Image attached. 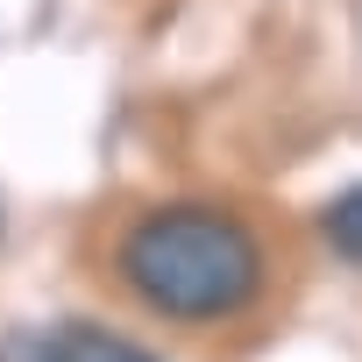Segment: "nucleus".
Returning <instances> with one entry per match:
<instances>
[{
	"mask_svg": "<svg viewBox=\"0 0 362 362\" xmlns=\"http://www.w3.org/2000/svg\"><path fill=\"white\" fill-rule=\"evenodd\" d=\"M114 270L142 313L177 320V327H221L263 298L270 256L242 214L177 199V206H149L121 235Z\"/></svg>",
	"mask_w": 362,
	"mask_h": 362,
	"instance_id": "obj_1",
	"label": "nucleus"
},
{
	"mask_svg": "<svg viewBox=\"0 0 362 362\" xmlns=\"http://www.w3.org/2000/svg\"><path fill=\"white\" fill-rule=\"evenodd\" d=\"M0 362H156V355L93 320H50V327H15L0 341Z\"/></svg>",
	"mask_w": 362,
	"mask_h": 362,
	"instance_id": "obj_2",
	"label": "nucleus"
},
{
	"mask_svg": "<svg viewBox=\"0 0 362 362\" xmlns=\"http://www.w3.org/2000/svg\"><path fill=\"white\" fill-rule=\"evenodd\" d=\"M320 235L334 242V256L362 263V185H348L341 199H327V214H320Z\"/></svg>",
	"mask_w": 362,
	"mask_h": 362,
	"instance_id": "obj_3",
	"label": "nucleus"
}]
</instances>
